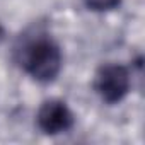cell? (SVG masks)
Masks as SVG:
<instances>
[{"instance_id":"cell-2","label":"cell","mask_w":145,"mask_h":145,"mask_svg":"<svg viewBox=\"0 0 145 145\" xmlns=\"http://www.w3.org/2000/svg\"><path fill=\"white\" fill-rule=\"evenodd\" d=\"M131 87V77L126 67L118 63L103 65L94 79V89L99 97L108 104L121 103Z\"/></svg>"},{"instance_id":"cell-4","label":"cell","mask_w":145,"mask_h":145,"mask_svg":"<svg viewBox=\"0 0 145 145\" xmlns=\"http://www.w3.org/2000/svg\"><path fill=\"white\" fill-rule=\"evenodd\" d=\"M84 4L92 12H109L121 5V0H84Z\"/></svg>"},{"instance_id":"cell-3","label":"cell","mask_w":145,"mask_h":145,"mask_svg":"<svg viewBox=\"0 0 145 145\" xmlns=\"http://www.w3.org/2000/svg\"><path fill=\"white\" fill-rule=\"evenodd\" d=\"M38 128L46 135H60L68 131L75 123L74 113L67 106L65 101L60 99H50L44 101L36 114Z\"/></svg>"},{"instance_id":"cell-1","label":"cell","mask_w":145,"mask_h":145,"mask_svg":"<svg viewBox=\"0 0 145 145\" xmlns=\"http://www.w3.org/2000/svg\"><path fill=\"white\" fill-rule=\"evenodd\" d=\"M19 63L34 80L48 84L58 77L63 56L60 46L48 34H38L19 50Z\"/></svg>"}]
</instances>
